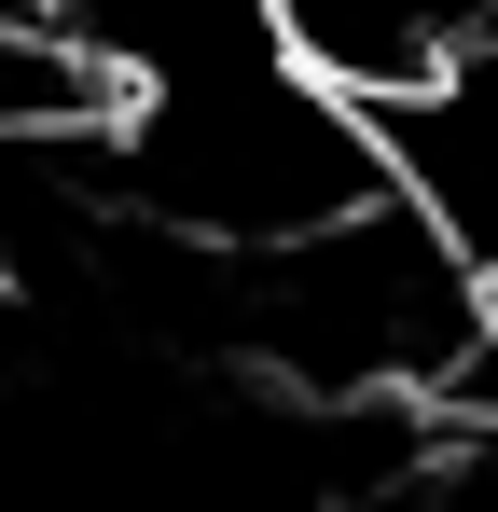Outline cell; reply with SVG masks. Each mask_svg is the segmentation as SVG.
Masks as SVG:
<instances>
[{
    "label": "cell",
    "mask_w": 498,
    "mask_h": 512,
    "mask_svg": "<svg viewBox=\"0 0 498 512\" xmlns=\"http://www.w3.org/2000/svg\"><path fill=\"white\" fill-rule=\"evenodd\" d=\"M263 42L332 111H388V97H429L471 56H498V0H263Z\"/></svg>",
    "instance_id": "6da1fadb"
}]
</instances>
